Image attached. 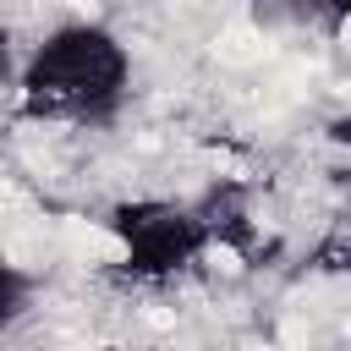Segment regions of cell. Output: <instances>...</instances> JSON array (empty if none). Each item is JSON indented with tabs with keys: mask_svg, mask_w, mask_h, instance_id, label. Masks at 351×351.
Here are the masks:
<instances>
[{
	"mask_svg": "<svg viewBox=\"0 0 351 351\" xmlns=\"http://www.w3.org/2000/svg\"><path fill=\"white\" fill-rule=\"evenodd\" d=\"M126 88H132L126 44L99 22H60L49 38L33 44L27 66L16 71V115L104 126L126 104Z\"/></svg>",
	"mask_w": 351,
	"mask_h": 351,
	"instance_id": "cell-1",
	"label": "cell"
},
{
	"mask_svg": "<svg viewBox=\"0 0 351 351\" xmlns=\"http://www.w3.org/2000/svg\"><path fill=\"white\" fill-rule=\"evenodd\" d=\"M104 230L121 241V274L159 285L186 274L214 241L208 225L197 219L192 203H165V197H126L104 214Z\"/></svg>",
	"mask_w": 351,
	"mask_h": 351,
	"instance_id": "cell-2",
	"label": "cell"
},
{
	"mask_svg": "<svg viewBox=\"0 0 351 351\" xmlns=\"http://www.w3.org/2000/svg\"><path fill=\"white\" fill-rule=\"evenodd\" d=\"M192 208H197V219L208 225V241L230 247V252L247 258V263L274 258V241L258 236V219H252V203H247V186H241V181H214Z\"/></svg>",
	"mask_w": 351,
	"mask_h": 351,
	"instance_id": "cell-3",
	"label": "cell"
},
{
	"mask_svg": "<svg viewBox=\"0 0 351 351\" xmlns=\"http://www.w3.org/2000/svg\"><path fill=\"white\" fill-rule=\"evenodd\" d=\"M307 269H318V274H351V203L329 219V230L307 252Z\"/></svg>",
	"mask_w": 351,
	"mask_h": 351,
	"instance_id": "cell-4",
	"label": "cell"
},
{
	"mask_svg": "<svg viewBox=\"0 0 351 351\" xmlns=\"http://www.w3.org/2000/svg\"><path fill=\"white\" fill-rule=\"evenodd\" d=\"M33 302V274L16 269L11 258H0V329H11Z\"/></svg>",
	"mask_w": 351,
	"mask_h": 351,
	"instance_id": "cell-5",
	"label": "cell"
},
{
	"mask_svg": "<svg viewBox=\"0 0 351 351\" xmlns=\"http://www.w3.org/2000/svg\"><path fill=\"white\" fill-rule=\"evenodd\" d=\"M263 16L274 22H335L329 16V0H252Z\"/></svg>",
	"mask_w": 351,
	"mask_h": 351,
	"instance_id": "cell-6",
	"label": "cell"
},
{
	"mask_svg": "<svg viewBox=\"0 0 351 351\" xmlns=\"http://www.w3.org/2000/svg\"><path fill=\"white\" fill-rule=\"evenodd\" d=\"M16 77V44H11V27H0V88H11Z\"/></svg>",
	"mask_w": 351,
	"mask_h": 351,
	"instance_id": "cell-7",
	"label": "cell"
},
{
	"mask_svg": "<svg viewBox=\"0 0 351 351\" xmlns=\"http://www.w3.org/2000/svg\"><path fill=\"white\" fill-rule=\"evenodd\" d=\"M324 137H329V143H340V148H351V115H335V121L324 126Z\"/></svg>",
	"mask_w": 351,
	"mask_h": 351,
	"instance_id": "cell-8",
	"label": "cell"
},
{
	"mask_svg": "<svg viewBox=\"0 0 351 351\" xmlns=\"http://www.w3.org/2000/svg\"><path fill=\"white\" fill-rule=\"evenodd\" d=\"M329 16L335 22H351V0H329Z\"/></svg>",
	"mask_w": 351,
	"mask_h": 351,
	"instance_id": "cell-9",
	"label": "cell"
}]
</instances>
